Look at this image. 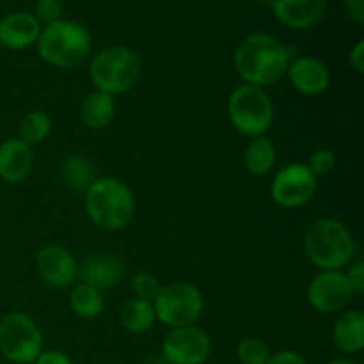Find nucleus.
Returning a JSON list of instances; mask_svg holds the SVG:
<instances>
[{
  "mask_svg": "<svg viewBox=\"0 0 364 364\" xmlns=\"http://www.w3.org/2000/svg\"><path fill=\"white\" fill-rule=\"evenodd\" d=\"M103 304H105V302H103L102 291L89 287V284L78 283L77 287L71 290L70 306L71 309H73L75 315L80 316V318L91 320L100 316L103 311Z\"/></svg>",
  "mask_w": 364,
  "mask_h": 364,
  "instance_id": "5701e85b",
  "label": "nucleus"
},
{
  "mask_svg": "<svg viewBox=\"0 0 364 364\" xmlns=\"http://www.w3.org/2000/svg\"><path fill=\"white\" fill-rule=\"evenodd\" d=\"M290 84L306 96H318L331 85V73L326 63L316 57H297L290 60L287 70Z\"/></svg>",
  "mask_w": 364,
  "mask_h": 364,
  "instance_id": "4468645a",
  "label": "nucleus"
},
{
  "mask_svg": "<svg viewBox=\"0 0 364 364\" xmlns=\"http://www.w3.org/2000/svg\"><path fill=\"white\" fill-rule=\"evenodd\" d=\"M85 212L100 230L119 231L134 219V194L117 178H96L85 191Z\"/></svg>",
  "mask_w": 364,
  "mask_h": 364,
  "instance_id": "f03ea898",
  "label": "nucleus"
},
{
  "mask_svg": "<svg viewBox=\"0 0 364 364\" xmlns=\"http://www.w3.org/2000/svg\"><path fill=\"white\" fill-rule=\"evenodd\" d=\"M36 14H38V21L50 25L55 23L63 16V6L59 0H38L36 2Z\"/></svg>",
  "mask_w": 364,
  "mask_h": 364,
  "instance_id": "cd10ccee",
  "label": "nucleus"
},
{
  "mask_svg": "<svg viewBox=\"0 0 364 364\" xmlns=\"http://www.w3.org/2000/svg\"><path fill=\"white\" fill-rule=\"evenodd\" d=\"M270 7L281 23L302 31L322 20L327 0H270Z\"/></svg>",
  "mask_w": 364,
  "mask_h": 364,
  "instance_id": "2eb2a0df",
  "label": "nucleus"
},
{
  "mask_svg": "<svg viewBox=\"0 0 364 364\" xmlns=\"http://www.w3.org/2000/svg\"><path fill=\"white\" fill-rule=\"evenodd\" d=\"M59 174L60 180L64 181L66 187L78 192L87 191L92 181L96 180V171L91 160L80 155H70L66 159H63L59 167Z\"/></svg>",
  "mask_w": 364,
  "mask_h": 364,
  "instance_id": "412c9836",
  "label": "nucleus"
},
{
  "mask_svg": "<svg viewBox=\"0 0 364 364\" xmlns=\"http://www.w3.org/2000/svg\"><path fill=\"white\" fill-rule=\"evenodd\" d=\"M132 290H134L135 299L153 302L156 299V295L160 294V290H162V283L153 274L141 272L137 276H134V279H132Z\"/></svg>",
  "mask_w": 364,
  "mask_h": 364,
  "instance_id": "a878e982",
  "label": "nucleus"
},
{
  "mask_svg": "<svg viewBox=\"0 0 364 364\" xmlns=\"http://www.w3.org/2000/svg\"><path fill=\"white\" fill-rule=\"evenodd\" d=\"M306 166L309 167V171H311L316 178L326 176V174H329L331 171L334 169V166H336V153H334L333 149L327 148L316 149V151L311 153V156H309Z\"/></svg>",
  "mask_w": 364,
  "mask_h": 364,
  "instance_id": "bb28decb",
  "label": "nucleus"
},
{
  "mask_svg": "<svg viewBox=\"0 0 364 364\" xmlns=\"http://www.w3.org/2000/svg\"><path fill=\"white\" fill-rule=\"evenodd\" d=\"M345 9L350 14L352 20L364 23V0H343Z\"/></svg>",
  "mask_w": 364,
  "mask_h": 364,
  "instance_id": "473e14b6",
  "label": "nucleus"
},
{
  "mask_svg": "<svg viewBox=\"0 0 364 364\" xmlns=\"http://www.w3.org/2000/svg\"><path fill=\"white\" fill-rule=\"evenodd\" d=\"M267 364H308V361L294 350H279L270 355Z\"/></svg>",
  "mask_w": 364,
  "mask_h": 364,
  "instance_id": "c756f323",
  "label": "nucleus"
},
{
  "mask_svg": "<svg viewBox=\"0 0 364 364\" xmlns=\"http://www.w3.org/2000/svg\"><path fill=\"white\" fill-rule=\"evenodd\" d=\"M333 343L341 354H358L364 347V315L359 309L343 311L333 329Z\"/></svg>",
  "mask_w": 364,
  "mask_h": 364,
  "instance_id": "a211bd4d",
  "label": "nucleus"
},
{
  "mask_svg": "<svg viewBox=\"0 0 364 364\" xmlns=\"http://www.w3.org/2000/svg\"><path fill=\"white\" fill-rule=\"evenodd\" d=\"M38 52L52 66L71 70L80 66L91 53V34L80 23L59 20L41 28Z\"/></svg>",
  "mask_w": 364,
  "mask_h": 364,
  "instance_id": "20e7f679",
  "label": "nucleus"
},
{
  "mask_svg": "<svg viewBox=\"0 0 364 364\" xmlns=\"http://www.w3.org/2000/svg\"><path fill=\"white\" fill-rule=\"evenodd\" d=\"M304 251L309 262L322 270H341L352 263L355 242L341 220L323 217L306 230Z\"/></svg>",
  "mask_w": 364,
  "mask_h": 364,
  "instance_id": "7ed1b4c3",
  "label": "nucleus"
},
{
  "mask_svg": "<svg viewBox=\"0 0 364 364\" xmlns=\"http://www.w3.org/2000/svg\"><path fill=\"white\" fill-rule=\"evenodd\" d=\"M32 364H73V363H71V359L68 358L64 352L46 350V352H41Z\"/></svg>",
  "mask_w": 364,
  "mask_h": 364,
  "instance_id": "7c9ffc66",
  "label": "nucleus"
},
{
  "mask_svg": "<svg viewBox=\"0 0 364 364\" xmlns=\"http://www.w3.org/2000/svg\"><path fill=\"white\" fill-rule=\"evenodd\" d=\"M245 169L255 176H263L276 164V148L265 135L252 137L244 151Z\"/></svg>",
  "mask_w": 364,
  "mask_h": 364,
  "instance_id": "4be33fe9",
  "label": "nucleus"
},
{
  "mask_svg": "<svg viewBox=\"0 0 364 364\" xmlns=\"http://www.w3.org/2000/svg\"><path fill=\"white\" fill-rule=\"evenodd\" d=\"M350 66L358 71L359 75L364 73V41H359L350 52Z\"/></svg>",
  "mask_w": 364,
  "mask_h": 364,
  "instance_id": "2f4dec72",
  "label": "nucleus"
},
{
  "mask_svg": "<svg viewBox=\"0 0 364 364\" xmlns=\"http://www.w3.org/2000/svg\"><path fill=\"white\" fill-rule=\"evenodd\" d=\"M290 57V50L279 39L256 32L238 43L233 63L244 84L267 89L287 75Z\"/></svg>",
  "mask_w": 364,
  "mask_h": 364,
  "instance_id": "f257e3e1",
  "label": "nucleus"
},
{
  "mask_svg": "<svg viewBox=\"0 0 364 364\" xmlns=\"http://www.w3.org/2000/svg\"><path fill=\"white\" fill-rule=\"evenodd\" d=\"M41 25L34 14L11 13L0 20V43L9 50L28 48L38 41Z\"/></svg>",
  "mask_w": 364,
  "mask_h": 364,
  "instance_id": "f3484780",
  "label": "nucleus"
},
{
  "mask_svg": "<svg viewBox=\"0 0 364 364\" xmlns=\"http://www.w3.org/2000/svg\"><path fill=\"white\" fill-rule=\"evenodd\" d=\"M77 277L80 283L102 291L117 287L123 281L124 265L119 258L110 252H89L80 259V263H77Z\"/></svg>",
  "mask_w": 364,
  "mask_h": 364,
  "instance_id": "f8f14e48",
  "label": "nucleus"
},
{
  "mask_svg": "<svg viewBox=\"0 0 364 364\" xmlns=\"http://www.w3.org/2000/svg\"><path fill=\"white\" fill-rule=\"evenodd\" d=\"M210 354L212 341L196 326L171 329L162 341V358L167 364H203Z\"/></svg>",
  "mask_w": 364,
  "mask_h": 364,
  "instance_id": "9b49d317",
  "label": "nucleus"
},
{
  "mask_svg": "<svg viewBox=\"0 0 364 364\" xmlns=\"http://www.w3.org/2000/svg\"><path fill=\"white\" fill-rule=\"evenodd\" d=\"M36 269L43 283L52 288H66L77 279V259L63 245H45L36 256Z\"/></svg>",
  "mask_w": 364,
  "mask_h": 364,
  "instance_id": "ddd939ff",
  "label": "nucleus"
},
{
  "mask_svg": "<svg viewBox=\"0 0 364 364\" xmlns=\"http://www.w3.org/2000/svg\"><path fill=\"white\" fill-rule=\"evenodd\" d=\"M52 132V117L43 110H32L21 119L18 128V139L27 146H36L45 141Z\"/></svg>",
  "mask_w": 364,
  "mask_h": 364,
  "instance_id": "b1692460",
  "label": "nucleus"
},
{
  "mask_svg": "<svg viewBox=\"0 0 364 364\" xmlns=\"http://www.w3.org/2000/svg\"><path fill=\"white\" fill-rule=\"evenodd\" d=\"M348 269L345 270V276H347L348 283H350L354 294H363L364 291V263L355 262L348 263Z\"/></svg>",
  "mask_w": 364,
  "mask_h": 364,
  "instance_id": "c85d7f7f",
  "label": "nucleus"
},
{
  "mask_svg": "<svg viewBox=\"0 0 364 364\" xmlns=\"http://www.w3.org/2000/svg\"><path fill=\"white\" fill-rule=\"evenodd\" d=\"M89 77L96 91L107 95H121L137 84L141 77V60L134 50L127 46H107L91 60Z\"/></svg>",
  "mask_w": 364,
  "mask_h": 364,
  "instance_id": "39448f33",
  "label": "nucleus"
},
{
  "mask_svg": "<svg viewBox=\"0 0 364 364\" xmlns=\"http://www.w3.org/2000/svg\"><path fill=\"white\" fill-rule=\"evenodd\" d=\"M43 352L38 323L21 311H11L0 320V354L13 364H32Z\"/></svg>",
  "mask_w": 364,
  "mask_h": 364,
  "instance_id": "0eeeda50",
  "label": "nucleus"
},
{
  "mask_svg": "<svg viewBox=\"0 0 364 364\" xmlns=\"http://www.w3.org/2000/svg\"><path fill=\"white\" fill-rule=\"evenodd\" d=\"M203 295L187 281H174L162 287L153 301L156 320L169 329L194 326L203 313Z\"/></svg>",
  "mask_w": 364,
  "mask_h": 364,
  "instance_id": "6e6552de",
  "label": "nucleus"
},
{
  "mask_svg": "<svg viewBox=\"0 0 364 364\" xmlns=\"http://www.w3.org/2000/svg\"><path fill=\"white\" fill-rule=\"evenodd\" d=\"M228 116L235 130L247 137H259L274 123V103L267 89L242 84L228 100Z\"/></svg>",
  "mask_w": 364,
  "mask_h": 364,
  "instance_id": "423d86ee",
  "label": "nucleus"
},
{
  "mask_svg": "<svg viewBox=\"0 0 364 364\" xmlns=\"http://www.w3.org/2000/svg\"><path fill=\"white\" fill-rule=\"evenodd\" d=\"M116 116V102L112 95L103 91H92L85 96L80 107V117L91 130H105Z\"/></svg>",
  "mask_w": 364,
  "mask_h": 364,
  "instance_id": "6ab92c4d",
  "label": "nucleus"
},
{
  "mask_svg": "<svg viewBox=\"0 0 364 364\" xmlns=\"http://www.w3.org/2000/svg\"><path fill=\"white\" fill-rule=\"evenodd\" d=\"M316 192V176L302 162H294L279 169L270 185L274 203L283 208H301Z\"/></svg>",
  "mask_w": 364,
  "mask_h": 364,
  "instance_id": "1a4fd4ad",
  "label": "nucleus"
},
{
  "mask_svg": "<svg viewBox=\"0 0 364 364\" xmlns=\"http://www.w3.org/2000/svg\"><path fill=\"white\" fill-rule=\"evenodd\" d=\"M327 364H359V363L354 361V359H350V358H338V359H333V361L327 363Z\"/></svg>",
  "mask_w": 364,
  "mask_h": 364,
  "instance_id": "72a5a7b5",
  "label": "nucleus"
},
{
  "mask_svg": "<svg viewBox=\"0 0 364 364\" xmlns=\"http://www.w3.org/2000/svg\"><path fill=\"white\" fill-rule=\"evenodd\" d=\"M34 167V153L31 146L20 139H9L0 144V178L6 183H20Z\"/></svg>",
  "mask_w": 364,
  "mask_h": 364,
  "instance_id": "dca6fc26",
  "label": "nucleus"
},
{
  "mask_svg": "<svg viewBox=\"0 0 364 364\" xmlns=\"http://www.w3.org/2000/svg\"><path fill=\"white\" fill-rule=\"evenodd\" d=\"M354 297L343 270H320L308 287V302L322 315L343 311Z\"/></svg>",
  "mask_w": 364,
  "mask_h": 364,
  "instance_id": "9d476101",
  "label": "nucleus"
},
{
  "mask_svg": "<svg viewBox=\"0 0 364 364\" xmlns=\"http://www.w3.org/2000/svg\"><path fill=\"white\" fill-rule=\"evenodd\" d=\"M237 355L242 364H267L272 352H270L269 345L259 338L245 336L238 343Z\"/></svg>",
  "mask_w": 364,
  "mask_h": 364,
  "instance_id": "393cba45",
  "label": "nucleus"
},
{
  "mask_svg": "<svg viewBox=\"0 0 364 364\" xmlns=\"http://www.w3.org/2000/svg\"><path fill=\"white\" fill-rule=\"evenodd\" d=\"M156 315L153 302L142 299H130L119 309V323L124 331L132 334H142L149 331L155 323Z\"/></svg>",
  "mask_w": 364,
  "mask_h": 364,
  "instance_id": "aec40b11",
  "label": "nucleus"
}]
</instances>
